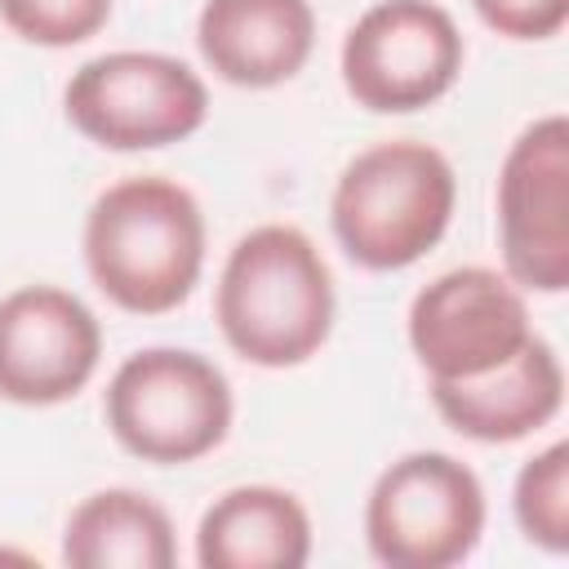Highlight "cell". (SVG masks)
Wrapping results in <instances>:
<instances>
[{"instance_id":"cell-17","label":"cell","mask_w":569,"mask_h":569,"mask_svg":"<svg viewBox=\"0 0 569 569\" xmlns=\"http://www.w3.org/2000/svg\"><path fill=\"white\" fill-rule=\"evenodd\" d=\"M471 9L507 40H551L569 22V0H471Z\"/></svg>"},{"instance_id":"cell-12","label":"cell","mask_w":569,"mask_h":569,"mask_svg":"<svg viewBox=\"0 0 569 569\" xmlns=\"http://www.w3.org/2000/svg\"><path fill=\"white\" fill-rule=\"evenodd\" d=\"M436 413L467 440L511 445L547 427L565 405V369L547 338H529L520 356L498 365L485 378L431 382Z\"/></svg>"},{"instance_id":"cell-15","label":"cell","mask_w":569,"mask_h":569,"mask_svg":"<svg viewBox=\"0 0 569 569\" xmlns=\"http://www.w3.org/2000/svg\"><path fill=\"white\" fill-rule=\"evenodd\" d=\"M511 511L520 533L551 551L565 556L569 551V445L556 440L542 453H533L511 489Z\"/></svg>"},{"instance_id":"cell-9","label":"cell","mask_w":569,"mask_h":569,"mask_svg":"<svg viewBox=\"0 0 569 569\" xmlns=\"http://www.w3.org/2000/svg\"><path fill=\"white\" fill-rule=\"evenodd\" d=\"M498 244L511 284L569 289V120L542 116L507 147L498 169Z\"/></svg>"},{"instance_id":"cell-2","label":"cell","mask_w":569,"mask_h":569,"mask_svg":"<svg viewBox=\"0 0 569 569\" xmlns=\"http://www.w3.org/2000/svg\"><path fill=\"white\" fill-rule=\"evenodd\" d=\"M84 267L120 311H178L204 271L200 200L160 173L107 187L84 218Z\"/></svg>"},{"instance_id":"cell-3","label":"cell","mask_w":569,"mask_h":569,"mask_svg":"<svg viewBox=\"0 0 569 569\" xmlns=\"http://www.w3.org/2000/svg\"><path fill=\"white\" fill-rule=\"evenodd\" d=\"M458 178L445 151L391 138L360 151L333 182L329 222L342 253L365 271H400L449 231Z\"/></svg>"},{"instance_id":"cell-16","label":"cell","mask_w":569,"mask_h":569,"mask_svg":"<svg viewBox=\"0 0 569 569\" xmlns=\"http://www.w3.org/2000/svg\"><path fill=\"white\" fill-rule=\"evenodd\" d=\"M111 18V0H0V22L40 49H71L98 36Z\"/></svg>"},{"instance_id":"cell-4","label":"cell","mask_w":569,"mask_h":569,"mask_svg":"<svg viewBox=\"0 0 569 569\" xmlns=\"http://www.w3.org/2000/svg\"><path fill=\"white\" fill-rule=\"evenodd\" d=\"M102 413L124 453L156 467H182L227 440L236 396L209 356L187 347H147L111 373Z\"/></svg>"},{"instance_id":"cell-13","label":"cell","mask_w":569,"mask_h":569,"mask_svg":"<svg viewBox=\"0 0 569 569\" xmlns=\"http://www.w3.org/2000/svg\"><path fill=\"white\" fill-rule=\"evenodd\" d=\"M311 556V516L298 493L276 485H236L209 502L196 529L200 569H302Z\"/></svg>"},{"instance_id":"cell-11","label":"cell","mask_w":569,"mask_h":569,"mask_svg":"<svg viewBox=\"0 0 569 569\" xmlns=\"http://www.w3.org/2000/svg\"><path fill=\"white\" fill-rule=\"evenodd\" d=\"M196 44L209 71L236 89L293 80L316 49L311 0H204Z\"/></svg>"},{"instance_id":"cell-1","label":"cell","mask_w":569,"mask_h":569,"mask_svg":"<svg viewBox=\"0 0 569 569\" xmlns=\"http://www.w3.org/2000/svg\"><path fill=\"white\" fill-rule=\"evenodd\" d=\"M333 276L307 231L262 222L222 262L213 316L227 347L258 369H293L333 333Z\"/></svg>"},{"instance_id":"cell-10","label":"cell","mask_w":569,"mask_h":569,"mask_svg":"<svg viewBox=\"0 0 569 569\" xmlns=\"http://www.w3.org/2000/svg\"><path fill=\"white\" fill-rule=\"evenodd\" d=\"M102 360L98 316L58 284L0 298V400L49 409L89 387Z\"/></svg>"},{"instance_id":"cell-14","label":"cell","mask_w":569,"mask_h":569,"mask_svg":"<svg viewBox=\"0 0 569 569\" xmlns=\"http://www.w3.org/2000/svg\"><path fill=\"white\" fill-rule=\"evenodd\" d=\"M62 560L71 569H173V520L142 489H98L67 516Z\"/></svg>"},{"instance_id":"cell-5","label":"cell","mask_w":569,"mask_h":569,"mask_svg":"<svg viewBox=\"0 0 569 569\" xmlns=\"http://www.w3.org/2000/svg\"><path fill=\"white\" fill-rule=\"evenodd\" d=\"M480 476L440 449L396 458L369 489L365 542L387 569H449L462 565L485 533Z\"/></svg>"},{"instance_id":"cell-7","label":"cell","mask_w":569,"mask_h":569,"mask_svg":"<svg viewBox=\"0 0 569 569\" xmlns=\"http://www.w3.org/2000/svg\"><path fill=\"white\" fill-rule=\"evenodd\" d=\"M462 31L436 0H378L342 36V84L356 107L409 116L440 102L462 76Z\"/></svg>"},{"instance_id":"cell-6","label":"cell","mask_w":569,"mask_h":569,"mask_svg":"<svg viewBox=\"0 0 569 569\" xmlns=\"http://www.w3.org/2000/svg\"><path fill=\"white\" fill-rule=\"evenodd\" d=\"M62 107L71 129L107 151H156L204 124L209 89L173 53L116 49L76 67Z\"/></svg>"},{"instance_id":"cell-8","label":"cell","mask_w":569,"mask_h":569,"mask_svg":"<svg viewBox=\"0 0 569 569\" xmlns=\"http://www.w3.org/2000/svg\"><path fill=\"white\" fill-rule=\"evenodd\" d=\"M533 338L525 289L493 267H453L409 302V347L431 382L485 378Z\"/></svg>"}]
</instances>
